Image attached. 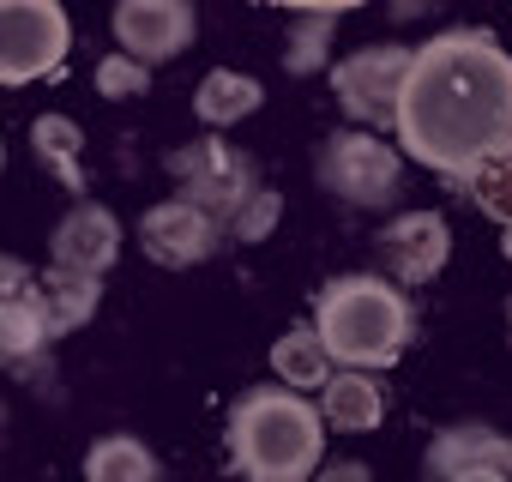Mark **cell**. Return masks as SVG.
Returning <instances> with one entry per match:
<instances>
[{
    "instance_id": "obj_1",
    "label": "cell",
    "mask_w": 512,
    "mask_h": 482,
    "mask_svg": "<svg viewBox=\"0 0 512 482\" xmlns=\"http://www.w3.org/2000/svg\"><path fill=\"white\" fill-rule=\"evenodd\" d=\"M398 145L452 181L512 157V55L488 31H440L410 49L398 91Z\"/></svg>"
},
{
    "instance_id": "obj_2",
    "label": "cell",
    "mask_w": 512,
    "mask_h": 482,
    "mask_svg": "<svg viewBox=\"0 0 512 482\" xmlns=\"http://www.w3.org/2000/svg\"><path fill=\"white\" fill-rule=\"evenodd\" d=\"M314 332H320L332 362H344L356 374H374V368H392L410 350L416 314H410V296L398 284L356 272V278H332L320 290Z\"/></svg>"
},
{
    "instance_id": "obj_3",
    "label": "cell",
    "mask_w": 512,
    "mask_h": 482,
    "mask_svg": "<svg viewBox=\"0 0 512 482\" xmlns=\"http://www.w3.org/2000/svg\"><path fill=\"white\" fill-rule=\"evenodd\" d=\"M326 422L302 392L266 386L229 410V458L247 482H308L320 470Z\"/></svg>"
},
{
    "instance_id": "obj_4",
    "label": "cell",
    "mask_w": 512,
    "mask_h": 482,
    "mask_svg": "<svg viewBox=\"0 0 512 482\" xmlns=\"http://www.w3.org/2000/svg\"><path fill=\"white\" fill-rule=\"evenodd\" d=\"M73 49V19L55 0H0V85L49 79Z\"/></svg>"
},
{
    "instance_id": "obj_5",
    "label": "cell",
    "mask_w": 512,
    "mask_h": 482,
    "mask_svg": "<svg viewBox=\"0 0 512 482\" xmlns=\"http://www.w3.org/2000/svg\"><path fill=\"white\" fill-rule=\"evenodd\" d=\"M320 181L344 199V205H368V211H380V205H392V193H398V181H404V157H398V145H386L380 133H332L326 139V151H320Z\"/></svg>"
},
{
    "instance_id": "obj_6",
    "label": "cell",
    "mask_w": 512,
    "mask_h": 482,
    "mask_svg": "<svg viewBox=\"0 0 512 482\" xmlns=\"http://www.w3.org/2000/svg\"><path fill=\"white\" fill-rule=\"evenodd\" d=\"M404 73H410V49H398V43H374V49H356L350 61L332 67V97L344 103V115H350L362 133H380V127L398 121Z\"/></svg>"
},
{
    "instance_id": "obj_7",
    "label": "cell",
    "mask_w": 512,
    "mask_h": 482,
    "mask_svg": "<svg viewBox=\"0 0 512 482\" xmlns=\"http://www.w3.org/2000/svg\"><path fill=\"white\" fill-rule=\"evenodd\" d=\"M169 175H175L181 199L199 205V211L217 217V223H229L235 205H241L253 187H260V181H253V163L235 157L223 139H193V145H181V151L169 157Z\"/></svg>"
},
{
    "instance_id": "obj_8",
    "label": "cell",
    "mask_w": 512,
    "mask_h": 482,
    "mask_svg": "<svg viewBox=\"0 0 512 482\" xmlns=\"http://www.w3.org/2000/svg\"><path fill=\"white\" fill-rule=\"evenodd\" d=\"M380 260H386V284L398 290H422L446 272L452 260V229L440 211H404L380 229Z\"/></svg>"
},
{
    "instance_id": "obj_9",
    "label": "cell",
    "mask_w": 512,
    "mask_h": 482,
    "mask_svg": "<svg viewBox=\"0 0 512 482\" xmlns=\"http://www.w3.org/2000/svg\"><path fill=\"white\" fill-rule=\"evenodd\" d=\"M109 25H115L121 55L139 61V67H157V61L187 55V43L199 31V19H193L187 0H121Z\"/></svg>"
},
{
    "instance_id": "obj_10",
    "label": "cell",
    "mask_w": 512,
    "mask_h": 482,
    "mask_svg": "<svg viewBox=\"0 0 512 482\" xmlns=\"http://www.w3.org/2000/svg\"><path fill=\"white\" fill-rule=\"evenodd\" d=\"M217 241H223V223L205 217V211L187 205V199H163V205H151V211L139 217V248H145V260H157V266H169V272H187V266L211 260Z\"/></svg>"
},
{
    "instance_id": "obj_11",
    "label": "cell",
    "mask_w": 512,
    "mask_h": 482,
    "mask_svg": "<svg viewBox=\"0 0 512 482\" xmlns=\"http://www.w3.org/2000/svg\"><path fill=\"white\" fill-rule=\"evenodd\" d=\"M49 254H55V272H73V278H103V272L115 266V254H121V223H115V211H103V205L79 199V205L55 223Z\"/></svg>"
},
{
    "instance_id": "obj_12",
    "label": "cell",
    "mask_w": 512,
    "mask_h": 482,
    "mask_svg": "<svg viewBox=\"0 0 512 482\" xmlns=\"http://www.w3.org/2000/svg\"><path fill=\"white\" fill-rule=\"evenodd\" d=\"M320 422L326 428H338V434H368V428H380V416H386V392L368 380V374H356V368H344V374H332L326 386H320Z\"/></svg>"
},
{
    "instance_id": "obj_13",
    "label": "cell",
    "mask_w": 512,
    "mask_h": 482,
    "mask_svg": "<svg viewBox=\"0 0 512 482\" xmlns=\"http://www.w3.org/2000/svg\"><path fill=\"white\" fill-rule=\"evenodd\" d=\"M97 302H103V284H97V278H73V272H55V266L37 278V308H43L49 344L67 338V332H79V326L97 314Z\"/></svg>"
},
{
    "instance_id": "obj_14",
    "label": "cell",
    "mask_w": 512,
    "mask_h": 482,
    "mask_svg": "<svg viewBox=\"0 0 512 482\" xmlns=\"http://www.w3.org/2000/svg\"><path fill=\"white\" fill-rule=\"evenodd\" d=\"M260 103H266V85L253 79V73H235V67H211L199 79V91H193V109H199L205 127H235Z\"/></svg>"
},
{
    "instance_id": "obj_15",
    "label": "cell",
    "mask_w": 512,
    "mask_h": 482,
    "mask_svg": "<svg viewBox=\"0 0 512 482\" xmlns=\"http://www.w3.org/2000/svg\"><path fill=\"white\" fill-rule=\"evenodd\" d=\"M272 374L284 380V392H320L332 380V356H326L320 332L314 326H290L272 344Z\"/></svg>"
},
{
    "instance_id": "obj_16",
    "label": "cell",
    "mask_w": 512,
    "mask_h": 482,
    "mask_svg": "<svg viewBox=\"0 0 512 482\" xmlns=\"http://www.w3.org/2000/svg\"><path fill=\"white\" fill-rule=\"evenodd\" d=\"M470 464H512V440H500L494 428H446L434 440V452H428V470L440 482H452Z\"/></svg>"
},
{
    "instance_id": "obj_17",
    "label": "cell",
    "mask_w": 512,
    "mask_h": 482,
    "mask_svg": "<svg viewBox=\"0 0 512 482\" xmlns=\"http://www.w3.org/2000/svg\"><path fill=\"white\" fill-rule=\"evenodd\" d=\"M85 482H157V458L133 434H103L85 452Z\"/></svg>"
},
{
    "instance_id": "obj_18",
    "label": "cell",
    "mask_w": 512,
    "mask_h": 482,
    "mask_svg": "<svg viewBox=\"0 0 512 482\" xmlns=\"http://www.w3.org/2000/svg\"><path fill=\"white\" fill-rule=\"evenodd\" d=\"M49 344V326H43V308H37V284L13 302H0V362H31L37 350Z\"/></svg>"
},
{
    "instance_id": "obj_19",
    "label": "cell",
    "mask_w": 512,
    "mask_h": 482,
    "mask_svg": "<svg viewBox=\"0 0 512 482\" xmlns=\"http://www.w3.org/2000/svg\"><path fill=\"white\" fill-rule=\"evenodd\" d=\"M31 145H37V157L79 193L85 187V175H79V145H85V133H79V121H67V115H37V127H31Z\"/></svg>"
},
{
    "instance_id": "obj_20",
    "label": "cell",
    "mask_w": 512,
    "mask_h": 482,
    "mask_svg": "<svg viewBox=\"0 0 512 482\" xmlns=\"http://www.w3.org/2000/svg\"><path fill=\"white\" fill-rule=\"evenodd\" d=\"M464 187H470V199H476L482 217H494L500 229H512V157H494V163L470 169Z\"/></svg>"
},
{
    "instance_id": "obj_21",
    "label": "cell",
    "mask_w": 512,
    "mask_h": 482,
    "mask_svg": "<svg viewBox=\"0 0 512 482\" xmlns=\"http://www.w3.org/2000/svg\"><path fill=\"white\" fill-rule=\"evenodd\" d=\"M332 31H338V13H302V19H290V55H284V67L290 73H314L326 61Z\"/></svg>"
},
{
    "instance_id": "obj_22",
    "label": "cell",
    "mask_w": 512,
    "mask_h": 482,
    "mask_svg": "<svg viewBox=\"0 0 512 482\" xmlns=\"http://www.w3.org/2000/svg\"><path fill=\"white\" fill-rule=\"evenodd\" d=\"M278 217H284V199H278L272 187H253V193L235 205V217H229L223 229H229L235 241H266V235L278 229Z\"/></svg>"
},
{
    "instance_id": "obj_23",
    "label": "cell",
    "mask_w": 512,
    "mask_h": 482,
    "mask_svg": "<svg viewBox=\"0 0 512 482\" xmlns=\"http://www.w3.org/2000/svg\"><path fill=\"white\" fill-rule=\"evenodd\" d=\"M97 91H103L109 103H133V97L151 91V67H139V61H127V55L115 49V55L97 61Z\"/></svg>"
},
{
    "instance_id": "obj_24",
    "label": "cell",
    "mask_w": 512,
    "mask_h": 482,
    "mask_svg": "<svg viewBox=\"0 0 512 482\" xmlns=\"http://www.w3.org/2000/svg\"><path fill=\"white\" fill-rule=\"evenodd\" d=\"M37 278H31V266L25 260H13V254H0V302H13V296H25Z\"/></svg>"
},
{
    "instance_id": "obj_25",
    "label": "cell",
    "mask_w": 512,
    "mask_h": 482,
    "mask_svg": "<svg viewBox=\"0 0 512 482\" xmlns=\"http://www.w3.org/2000/svg\"><path fill=\"white\" fill-rule=\"evenodd\" d=\"M308 482H374V470H368V464H356V458H338V464H320Z\"/></svg>"
},
{
    "instance_id": "obj_26",
    "label": "cell",
    "mask_w": 512,
    "mask_h": 482,
    "mask_svg": "<svg viewBox=\"0 0 512 482\" xmlns=\"http://www.w3.org/2000/svg\"><path fill=\"white\" fill-rule=\"evenodd\" d=\"M452 482H512V470H506V464H470V470H458Z\"/></svg>"
},
{
    "instance_id": "obj_27",
    "label": "cell",
    "mask_w": 512,
    "mask_h": 482,
    "mask_svg": "<svg viewBox=\"0 0 512 482\" xmlns=\"http://www.w3.org/2000/svg\"><path fill=\"white\" fill-rule=\"evenodd\" d=\"M500 248H506V260H512V229H506V241H500Z\"/></svg>"
},
{
    "instance_id": "obj_28",
    "label": "cell",
    "mask_w": 512,
    "mask_h": 482,
    "mask_svg": "<svg viewBox=\"0 0 512 482\" xmlns=\"http://www.w3.org/2000/svg\"><path fill=\"white\" fill-rule=\"evenodd\" d=\"M506 332H512V302H506Z\"/></svg>"
},
{
    "instance_id": "obj_29",
    "label": "cell",
    "mask_w": 512,
    "mask_h": 482,
    "mask_svg": "<svg viewBox=\"0 0 512 482\" xmlns=\"http://www.w3.org/2000/svg\"><path fill=\"white\" fill-rule=\"evenodd\" d=\"M0 422H7V410H0Z\"/></svg>"
},
{
    "instance_id": "obj_30",
    "label": "cell",
    "mask_w": 512,
    "mask_h": 482,
    "mask_svg": "<svg viewBox=\"0 0 512 482\" xmlns=\"http://www.w3.org/2000/svg\"><path fill=\"white\" fill-rule=\"evenodd\" d=\"M0 157H7V145H0Z\"/></svg>"
}]
</instances>
